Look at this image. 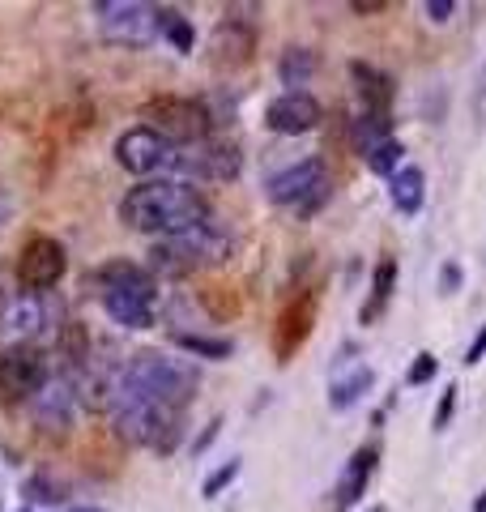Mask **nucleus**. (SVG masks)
Instances as JSON below:
<instances>
[{
	"label": "nucleus",
	"mask_w": 486,
	"mask_h": 512,
	"mask_svg": "<svg viewBox=\"0 0 486 512\" xmlns=\"http://www.w3.org/2000/svg\"><path fill=\"white\" fill-rule=\"evenodd\" d=\"M26 500H30V504H60V500H64V487L56 483V478L35 474V478L26 483Z\"/></svg>",
	"instance_id": "nucleus-28"
},
{
	"label": "nucleus",
	"mask_w": 486,
	"mask_h": 512,
	"mask_svg": "<svg viewBox=\"0 0 486 512\" xmlns=\"http://www.w3.org/2000/svg\"><path fill=\"white\" fill-rule=\"evenodd\" d=\"M141 120L145 128H154L158 137H167L171 146H201L209 141V128H214V111L201 99H184V94H154V99L141 103Z\"/></svg>",
	"instance_id": "nucleus-6"
},
{
	"label": "nucleus",
	"mask_w": 486,
	"mask_h": 512,
	"mask_svg": "<svg viewBox=\"0 0 486 512\" xmlns=\"http://www.w3.org/2000/svg\"><path fill=\"white\" fill-rule=\"evenodd\" d=\"M111 423L116 431L137 444V448H150V453H175V444L184 436V414L188 410H175V406H162L154 397H145L137 389H128L124 380H116V393H111Z\"/></svg>",
	"instance_id": "nucleus-2"
},
{
	"label": "nucleus",
	"mask_w": 486,
	"mask_h": 512,
	"mask_svg": "<svg viewBox=\"0 0 486 512\" xmlns=\"http://www.w3.org/2000/svg\"><path fill=\"white\" fill-rule=\"evenodd\" d=\"M486 359V325L478 329V338L469 342V350H465V367H474V363H482Z\"/></svg>",
	"instance_id": "nucleus-34"
},
{
	"label": "nucleus",
	"mask_w": 486,
	"mask_h": 512,
	"mask_svg": "<svg viewBox=\"0 0 486 512\" xmlns=\"http://www.w3.org/2000/svg\"><path fill=\"white\" fill-rule=\"evenodd\" d=\"M423 9H427V18H431V22H440V26L452 18V13H457V5H452V0H427Z\"/></svg>",
	"instance_id": "nucleus-33"
},
{
	"label": "nucleus",
	"mask_w": 486,
	"mask_h": 512,
	"mask_svg": "<svg viewBox=\"0 0 486 512\" xmlns=\"http://www.w3.org/2000/svg\"><path fill=\"white\" fill-rule=\"evenodd\" d=\"M235 478H239V457H231V461H222V466H218L214 474H209V478H205V487H201V495H205V500H218V495H222L226 487H231V483H235Z\"/></svg>",
	"instance_id": "nucleus-29"
},
{
	"label": "nucleus",
	"mask_w": 486,
	"mask_h": 512,
	"mask_svg": "<svg viewBox=\"0 0 486 512\" xmlns=\"http://www.w3.org/2000/svg\"><path fill=\"white\" fill-rule=\"evenodd\" d=\"M22 512H30V508H22Z\"/></svg>",
	"instance_id": "nucleus-41"
},
{
	"label": "nucleus",
	"mask_w": 486,
	"mask_h": 512,
	"mask_svg": "<svg viewBox=\"0 0 486 512\" xmlns=\"http://www.w3.org/2000/svg\"><path fill=\"white\" fill-rule=\"evenodd\" d=\"M320 120H324V107L316 94H307V90H286L265 107V128H273V133H282V137L312 133V128H320Z\"/></svg>",
	"instance_id": "nucleus-15"
},
{
	"label": "nucleus",
	"mask_w": 486,
	"mask_h": 512,
	"mask_svg": "<svg viewBox=\"0 0 486 512\" xmlns=\"http://www.w3.org/2000/svg\"><path fill=\"white\" fill-rule=\"evenodd\" d=\"M56 350L64 363L73 367H86L90 359V338H86V325H77V320H64V325L56 329Z\"/></svg>",
	"instance_id": "nucleus-24"
},
{
	"label": "nucleus",
	"mask_w": 486,
	"mask_h": 512,
	"mask_svg": "<svg viewBox=\"0 0 486 512\" xmlns=\"http://www.w3.org/2000/svg\"><path fill=\"white\" fill-rule=\"evenodd\" d=\"M316 52L312 47H286L282 60H278V73H282V82L290 90H303L307 82H312V73H316Z\"/></svg>",
	"instance_id": "nucleus-23"
},
{
	"label": "nucleus",
	"mask_w": 486,
	"mask_h": 512,
	"mask_svg": "<svg viewBox=\"0 0 486 512\" xmlns=\"http://www.w3.org/2000/svg\"><path fill=\"white\" fill-rule=\"evenodd\" d=\"M265 192H269L273 205H286V210H295L299 218H312L320 205L333 197L329 163H324L320 154L303 158V163H290V167H282L278 175H269Z\"/></svg>",
	"instance_id": "nucleus-7"
},
{
	"label": "nucleus",
	"mask_w": 486,
	"mask_h": 512,
	"mask_svg": "<svg viewBox=\"0 0 486 512\" xmlns=\"http://www.w3.org/2000/svg\"><path fill=\"white\" fill-rule=\"evenodd\" d=\"M388 197H393V205L401 214H418L427 201V175L423 167H401L393 180H388Z\"/></svg>",
	"instance_id": "nucleus-20"
},
{
	"label": "nucleus",
	"mask_w": 486,
	"mask_h": 512,
	"mask_svg": "<svg viewBox=\"0 0 486 512\" xmlns=\"http://www.w3.org/2000/svg\"><path fill=\"white\" fill-rule=\"evenodd\" d=\"M401 154H405V146L397 137H384V141H376L367 154H363V163H367V171H376V175H384V180H393V175L401 171Z\"/></svg>",
	"instance_id": "nucleus-25"
},
{
	"label": "nucleus",
	"mask_w": 486,
	"mask_h": 512,
	"mask_svg": "<svg viewBox=\"0 0 486 512\" xmlns=\"http://www.w3.org/2000/svg\"><path fill=\"white\" fill-rule=\"evenodd\" d=\"M120 380L128 384V389L154 397V402H162V406L188 410L192 397H197L201 372L188 359L167 355V350H137V355L120 367Z\"/></svg>",
	"instance_id": "nucleus-3"
},
{
	"label": "nucleus",
	"mask_w": 486,
	"mask_h": 512,
	"mask_svg": "<svg viewBox=\"0 0 486 512\" xmlns=\"http://www.w3.org/2000/svg\"><path fill=\"white\" fill-rule=\"evenodd\" d=\"M474 512H486V491H482L478 500H474Z\"/></svg>",
	"instance_id": "nucleus-37"
},
{
	"label": "nucleus",
	"mask_w": 486,
	"mask_h": 512,
	"mask_svg": "<svg viewBox=\"0 0 486 512\" xmlns=\"http://www.w3.org/2000/svg\"><path fill=\"white\" fill-rule=\"evenodd\" d=\"M376 384V372H371L367 363H354L350 372H342V376H333V384H329V406L333 410H350L359 397Z\"/></svg>",
	"instance_id": "nucleus-21"
},
{
	"label": "nucleus",
	"mask_w": 486,
	"mask_h": 512,
	"mask_svg": "<svg viewBox=\"0 0 486 512\" xmlns=\"http://www.w3.org/2000/svg\"><path fill=\"white\" fill-rule=\"evenodd\" d=\"M393 286H397V261L393 256H380L376 274H371V303H363V312H359L363 325H371V320L384 312V303L393 299Z\"/></svg>",
	"instance_id": "nucleus-22"
},
{
	"label": "nucleus",
	"mask_w": 486,
	"mask_h": 512,
	"mask_svg": "<svg viewBox=\"0 0 486 512\" xmlns=\"http://www.w3.org/2000/svg\"><path fill=\"white\" fill-rule=\"evenodd\" d=\"M0 512H5V483H0Z\"/></svg>",
	"instance_id": "nucleus-38"
},
{
	"label": "nucleus",
	"mask_w": 486,
	"mask_h": 512,
	"mask_svg": "<svg viewBox=\"0 0 486 512\" xmlns=\"http://www.w3.org/2000/svg\"><path fill=\"white\" fill-rule=\"evenodd\" d=\"M388 0H350V13H384Z\"/></svg>",
	"instance_id": "nucleus-35"
},
{
	"label": "nucleus",
	"mask_w": 486,
	"mask_h": 512,
	"mask_svg": "<svg viewBox=\"0 0 486 512\" xmlns=\"http://www.w3.org/2000/svg\"><path fill=\"white\" fill-rule=\"evenodd\" d=\"M239 175V150L231 141H201V146H184L180 150V180H235Z\"/></svg>",
	"instance_id": "nucleus-14"
},
{
	"label": "nucleus",
	"mask_w": 486,
	"mask_h": 512,
	"mask_svg": "<svg viewBox=\"0 0 486 512\" xmlns=\"http://www.w3.org/2000/svg\"><path fill=\"white\" fill-rule=\"evenodd\" d=\"M256 56V26L248 18H222L209 39V60L218 69H243Z\"/></svg>",
	"instance_id": "nucleus-17"
},
{
	"label": "nucleus",
	"mask_w": 486,
	"mask_h": 512,
	"mask_svg": "<svg viewBox=\"0 0 486 512\" xmlns=\"http://www.w3.org/2000/svg\"><path fill=\"white\" fill-rule=\"evenodd\" d=\"M64 325V308L60 299L47 291V295H35V291H13L0 299V342L9 346H30L47 329H60Z\"/></svg>",
	"instance_id": "nucleus-8"
},
{
	"label": "nucleus",
	"mask_w": 486,
	"mask_h": 512,
	"mask_svg": "<svg viewBox=\"0 0 486 512\" xmlns=\"http://www.w3.org/2000/svg\"><path fill=\"white\" fill-rule=\"evenodd\" d=\"M235 239L222 222L205 218L197 227H188L180 235H167L158 239L150 248V269L154 274H167V278H180V274H192V269H205V265H222L231 256Z\"/></svg>",
	"instance_id": "nucleus-5"
},
{
	"label": "nucleus",
	"mask_w": 486,
	"mask_h": 512,
	"mask_svg": "<svg viewBox=\"0 0 486 512\" xmlns=\"http://www.w3.org/2000/svg\"><path fill=\"white\" fill-rule=\"evenodd\" d=\"M116 163L137 175V180H180V146H171L167 137H158L154 128H128L116 137Z\"/></svg>",
	"instance_id": "nucleus-9"
},
{
	"label": "nucleus",
	"mask_w": 486,
	"mask_h": 512,
	"mask_svg": "<svg viewBox=\"0 0 486 512\" xmlns=\"http://www.w3.org/2000/svg\"><path fill=\"white\" fill-rule=\"evenodd\" d=\"M376 466H380V448L376 444H363V448H354V457L346 461V470L342 478H337V500H333V512H346L354 508L367 495L371 487V478H376Z\"/></svg>",
	"instance_id": "nucleus-18"
},
{
	"label": "nucleus",
	"mask_w": 486,
	"mask_h": 512,
	"mask_svg": "<svg viewBox=\"0 0 486 512\" xmlns=\"http://www.w3.org/2000/svg\"><path fill=\"white\" fill-rule=\"evenodd\" d=\"M175 346H184L188 355H201V359H231V342L226 338H201V333H175Z\"/></svg>",
	"instance_id": "nucleus-27"
},
{
	"label": "nucleus",
	"mask_w": 486,
	"mask_h": 512,
	"mask_svg": "<svg viewBox=\"0 0 486 512\" xmlns=\"http://www.w3.org/2000/svg\"><path fill=\"white\" fill-rule=\"evenodd\" d=\"M440 291H444V295H457V291H461V265L448 261V265L440 269Z\"/></svg>",
	"instance_id": "nucleus-32"
},
{
	"label": "nucleus",
	"mask_w": 486,
	"mask_h": 512,
	"mask_svg": "<svg viewBox=\"0 0 486 512\" xmlns=\"http://www.w3.org/2000/svg\"><path fill=\"white\" fill-rule=\"evenodd\" d=\"M94 18L107 43L116 47H150L162 39V9L145 0H99Z\"/></svg>",
	"instance_id": "nucleus-10"
},
{
	"label": "nucleus",
	"mask_w": 486,
	"mask_h": 512,
	"mask_svg": "<svg viewBox=\"0 0 486 512\" xmlns=\"http://www.w3.org/2000/svg\"><path fill=\"white\" fill-rule=\"evenodd\" d=\"M69 512H103V508H69Z\"/></svg>",
	"instance_id": "nucleus-39"
},
{
	"label": "nucleus",
	"mask_w": 486,
	"mask_h": 512,
	"mask_svg": "<svg viewBox=\"0 0 486 512\" xmlns=\"http://www.w3.org/2000/svg\"><path fill=\"white\" fill-rule=\"evenodd\" d=\"M64 269H69V252H64V244L52 235H30L18 252V286L22 291L47 295L64 278Z\"/></svg>",
	"instance_id": "nucleus-13"
},
{
	"label": "nucleus",
	"mask_w": 486,
	"mask_h": 512,
	"mask_svg": "<svg viewBox=\"0 0 486 512\" xmlns=\"http://www.w3.org/2000/svg\"><path fill=\"white\" fill-rule=\"evenodd\" d=\"M205 218H214L209 214V197L197 184H184V180H145L120 197V222L141 235L167 239L197 227Z\"/></svg>",
	"instance_id": "nucleus-1"
},
{
	"label": "nucleus",
	"mask_w": 486,
	"mask_h": 512,
	"mask_svg": "<svg viewBox=\"0 0 486 512\" xmlns=\"http://www.w3.org/2000/svg\"><path fill=\"white\" fill-rule=\"evenodd\" d=\"M52 367H47V355L39 346H9L0 350V402L5 406H26L35 397Z\"/></svg>",
	"instance_id": "nucleus-11"
},
{
	"label": "nucleus",
	"mask_w": 486,
	"mask_h": 512,
	"mask_svg": "<svg viewBox=\"0 0 486 512\" xmlns=\"http://www.w3.org/2000/svg\"><path fill=\"white\" fill-rule=\"evenodd\" d=\"M77 406H81V393H77V380L69 372H52L43 389L26 402L30 419H35V427L43 436L47 431H52V436H64V431L77 423Z\"/></svg>",
	"instance_id": "nucleus-12"
},
{
	"label": "nucleus",
	"mask_w": 486,
	"mask_h": 512,
	"mask_svg": "<svg viewBox=\"0 0 486 512\" xmlns=\"http://www.w3.org/2000/svg\"><path fill=\"white\" fill-rule=\"evenodd\" d=\"M162 39H167L175 52H192V47H197V30H192V22L184 13L162 9Z\"/></svg>",
	"instance_id": "nucleus-26"
},
{
	"label": "nucleus",
	"mask_w": 486,
	"mask_h": 512,
	"mask_svg": "<svg viewBox=\"0 0 486 512\" xmlns=\"http://www.w3.org/2000/svg\"><path fill=\"white\" fill-rule=\"evenodd\" d=\"M435 376H440V359H435L431 350H423V355H414L410 372H405V384H410V389H418V384H431Z\"/></svg>",
	"instance_id": "nucleus-30"
},
{
	"label": "nucleus",
	"mask_w": 486,
	"mask_h": 512,
	"mask_svg": "<svg viewBox=\"0 0 486 512\" xmlns=\"http://www.w3.org/2000/svg\"><path fill=\"white\" fill-rule=\"evenodd\" d=\"M9 214H13V201L5 197V192H0V227H5V222H9Z\"/></svg>",
	"instance_id": "nucleus-36"
},
{
	"label": "nucleus",
	"mask_w": 486,
	"mask_h": 512,
	"mask_svg": "<svg viewBox=\"0 0 486 512\" xmlns=\"http://www.w3.org/2000/svg\"><path fill=\"white\" fill-rule=\"evenodd\" d=\"M312 320H316V295H303L295 303H286V312L278 320V338H273V346H278V359H290L307 342Z\"/></svg>",
	"instance_id": "nucleus-19"
},
{
	"label": "nucleus",
	"mask_w": 486,
	"mask_h": 512,
	"mask_svg": "<svg viewBox=\"0 0 486 512\" xmlns=\"http://www.w3.org/2000/svg\"><path fill=\"white\" fill-rule=\"evenodd\" d=\"M350 77H354L359 99H363V120L393 128V99H397L393 77H388L384 69H376V64H367V60H350Z\"/></svg>",
	"instance_id": "nucleus-16"
},
{
	"label": "nucleus",
	"mask_w": 486,
	"mask_h": 512,
	"mask_svg": "<svg viewBox=\"0 0 486 512\" xmlns=\"http://www.w3.org/2000/svg\"><path fill=\"white\" fill-rule=\"evenodd\" d=\"M367 512H384V508H380V504H376V508H367Z\"/></svg>",
	"instance_id": "nucleus-40"
},
{
	"label": "nucleus",
	"mask_w": 486,
	"mask_h": 512,
	"mask_svg": "<svg viewBox=\"0 0 486 512\" xmlns=\"http://www.w3.org/2000/svg\"><path fill=\"white\" fill-rule=\"evenodd\" d=\"M99 299H103L107 316L124 329H150L158 316L154 274L133 261H111L99 269Z\"/></svg>",
	"instance_id": "nucleus-4"
},
{
	"label": "nucleus",
	"mask_w": 486,
	"mask_h": 512,
	"mask_svg": "<svg viewBox=\"0 0 486 512\" xmlns=\"http://www.w3.org/2000/svg\"><path fill=\"white\" fill-rule=\"evenodd\" d=\"M452 410H457V384H448V389L440 393V406H435L431 427H435V431H444V427H448V419H452Z\"/></svg>",
	"instance_id": "nucleus-31"
}]
</instances>
